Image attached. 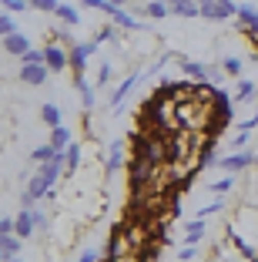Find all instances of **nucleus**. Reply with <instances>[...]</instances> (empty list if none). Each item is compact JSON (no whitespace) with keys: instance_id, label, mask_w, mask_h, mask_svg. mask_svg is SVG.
I'll return each instance as SVG.
<instances>
[{"instance_id":"79ce46f5","label":"nucleus","mask_w":258,"mask_h":262,"mask_svg":"<svg viewBox=\"0 0 258 262\" xmlns=\"http://www.w3.org/2000/svg\"><path fill=\"white\" fill-rule=\"evenodd\" d=\"M114 4H121V7H124V4H128V0H114Z\"/></svg>"},{"instance_id":"58836bf2","label":"nucleus","mask_w":258,"mask_h":262,"mask_svg":"<svg viewBox=\"0 0 258 262\" xmlns=\"http://www.w3.org/2000/svg\"><path fill=\"white\" fill-rule=\"evenodd\" d=\"M248 131H245V128H238V135H235V141H231V145H235V148H245V145H248Z\"/></svg>"},{"instance_id":"5701e85b","label":"nucleus","mask_w":258,"mask_h":262,"mask_svg":"<svg viewBox=\"0 0 258 262\" xmlns=\"http://www.w3.org/2000/svg\"><path fill=\"white\" fill-rule=\"evenodd\" d=\"M258 94V84H251V81H238V88H235V94H231V98H235V104H245V101H251Z\"/></svg>"},{"instance_id":"2f4dec72","label":"nucleus","mask_w":258,"mask_h":262,"mask_svg":"<svg viewBox=\"0 0 258 262\" xmlns=\"http://www.w3.org/2000/svg\"><path fill=\"white\" fill-rule=\"evenodd\" d=\"M221 64H225V71H228L231 77H238V74H242V68H245V61H238V57H225Z\"/></svg>"},{"instance_id":"a878e982","label":"nucleus","mask_w":258,"mask_h":262,"mask_svg":"<svg viewBox=\"0 0 258 262\" xmlns=\"http://www.w3.org/2000/svg\"><path fill=\"white\" fill-rule=\"evenodd\" d=\"M121 232H124V225H114L111 229V242H107V255H111V259L121 255Z\"/></svg>"},{"instance_id":"f257e3e1","label":"nucleus","mask_w":258,"mask_h":262,"mask_svg":"<svg viewBox=\"0 0 258 262\" xmlns=\"http://www.w3.org/2000/svg\"><path fill=\"white\" fill-rule=\"evenodd\" d=\"M208 94H212V101H215V128H212V135H218L225 124H231V118H235V98L231 94H225L218 84H208Z\"/></svg>"},{"instance_id":"20e7f679","label":"nucleus","mask_w":258,"mask_h":262,"mask_svg":"<svg viewBox=\"0 0 258 262\" xmlns=\"http://www.w3.org/2000/svg\"><path fill=\"white\" fill-rule=\"evenodd\" d=\"M44 54H47V68H51L54 74H61V71H67V68H71V51H64L57 40H47Z\"/></svg>"},{"instance_id":"423d86ee","label":"nucleus","mask_w":258,"mask_h":262,"mask_svg":"<svg viewBox=\"0 0 258 262\" xmlns=\"http://www.w3.org/2000/svg\"><path fill=\"white\" fill-rule=\"evenodd\" d=\"M51 74H54V71L47 68V64H20V81H24V84H31V88H40Z\"/></svg>"},{"instance_id":"c756f323","label":"nucleus","mask_w":258,"mask_h":262,"mask_svg":"<svg viewBox=\"0 0 258 262\" xmlns=\"http://www.w3.org/2000/svg\"><path fill=\"white\" fill-rule=\"evenodd\" d=\"M4 4V10H10V14H24V10L31 7V0H0Z\"/></svg>"},{"instance_id":"7ed1b4c3","label":"nucleus","mask_w":258,"mask_h":262,"mask_svg":"<svg viewBox=\"0 0 258 262\" xmlns=\"http://www.w3.org/2000/svg\"><path fill=\"white\" fill-rule=\"evenodd\" d=\"M94 51H98V40H81V44H74L71 47V71H74V74H84V68H87Z\"/></svg>"},{"instance_id":"473e14b6","label":"nucleus","mask_w":258,"mask_h":262,"mask_svg":"<svg viewBox=\"0 0 258 262\" xmlns=\"http://www.w3.org/2000/svg\"><path fill=\"white\" fill-rule=\"evenodd\" d=\"M34 10H47V14H54V10L61 7V0H31Z\"/></svg>"},{"instance_id":"ddd939ff","label":"nucleus","mask_w":258,"mask_h":262,"mask_svg":"<svg viewBox=\"0 0 258 262\" xmlns=\"http://www.w3.org/2000/svg\"><path fill=\"white\" fill-rule=\"evenodd\" d=\"M141 81V74H131V77H124L121 81V88L114 91V98H111V104H114V111H121V104H124V98H128L131 91H134V84Z\"/></svg>"},{"instance_id":"cd10ccee","label":"nucleus","mask_w":258,"mask_h":262,"mask_svg":"<svg viewBox=\"0 0 258 262\" xmlns=\"http://www.w3.org/2000/svg\"><path fill=\"white\" fill-rule=\"evenodd\" d=\"M17 31V20H14V14L10 10H4V17H0V34L7 37V34H14Z\"/></svg>"},{"instance_id":"9d476101","label":"nucleus","mask_w":258,"mask_h":262,"mask_svg":"<svg viewBox=\"0 0 258 262\" xmlns=\"http://www.w3.org/2000/svg\"><path fill=\"white\" fill-rule=\"evenodd\" d=\"M238 24L248 37H258V10L248 7V4H238Z\"/></svg>"},{"instance_id":"a211bd4d","label":"nucleus","mask_w":258,"mask_h":262,"mask_svg":"<svg viewBox=\"0 0 258 262\" xmlns=\"http://www.w3.org/2000/svg\"><path fill=\"white\" fill-rule=\"evenodd\" d=\"M121 165H124V141H114L111 145V158H107V175H118L121 171Z\"/></svg>"},{"instance_id":"c85d7f7f","label":"nucleus","mask_w":258,"mask_h":262,"mask_svg":"<svg viewBox=\"0 0 258 262\" xmlns=\"http://www.w3.org/2000/svg\"><path fill=\"white\" fill-rule=\"evenodd\" d=\"M231 188H235V178H231V175H225V178H218V182H212V192H215V195L231 192Z\"/></svg>"},{"instance_id":"7c9ffc66","label":"nucleus","mask_w":258,"mask_h":262,"mask_svg":"<svg viewBox=\"0 0 258 262\" xmlns=\"http://www.w3.org/2000/svg\"><path fill=\"white\" fill-rule=\"evenodd\" d=\"M94 40H98V44H107V40H118V24H107L104 31H98V37H94Z\"/></svg>"},{"instance_id":"4468645a","label":"nucleus","mask_w":258,"mask_h":262,"mask_svg":"<svg viewBox=\"0 0 258 262\" xmlns=\"http://www.w3.org/2000/svg\"><path fill=\"white\" fill-rule=\"evenodd\" d=\"M198 4H201V17H205V20H231L228 10L221 7L218 0H198Z\"/></svg>"},{"instance_id":"c9c22d12","label":"nucleus","mask_w":258,"mask_h":262,"mask_svg":"<svg viewBox=\"0 0 258 262\" xmlns=\"http://www.w3.org/2000/svg\"><path fill=\"white\" fill-rule=\"evenodd\" d=\"M111 74H114V68H111V64H101V71H98V84L104 88L107 81H111Z\"/></svg>"},{"instance_id":"72a5a7b5","label":"nucleus","mask_w":258,"mask_h":262,"mask_svg":"<svg viewBox=\"0 0 258 262\" xmlns=\"http://www.w3.org/2000/svg\"><path fill=\"white\" fill-rule=\"evenodd\" d=\"M225 74H228L225 64H212V68H208V81H212V84H218V81H221Z\"/></svg>"},{"instance_id":"f704fd0d","label":"nucleus","mask_w":258,"mask_h":262,"mask_svg":"<svg viewBox=\"0 0 258 262\" xmlns=\"http://www.w3.org/2000/svg\"><path fill=\"white\" fill-rule=\"evenodd\" d=\"M10 232H17V219L4 215V219H0V235H10Z\"/></svg>"},{"instance_id":"6e6552de","label":"nucleus","mask_w":258,"mask_h":262,"mask_svg":"<svg viewBox=\"0 0 258 262\" xmlns=\"http://www.w3.org/2000/svg\"><path fill=\"white\" fill-rule=\"evenodd\" d=\"M4 51H7V54H14V57H24L27 51H31V37H27L24 31L7 34V37H4Z\"/></svg>"},{"instance_id":"2eb2a0df","label":"nucleus","mask_w":258,"mask_h":262,"mask_svg":"<svg viewBox=\"0 0 258 262\" xmlns=\"http://www.w3.org/2000/svg\"><path fill=\"white\" fill-rule=\"evenodd\" d=\"M228 235H231V242H235V249H238V255H242V259L258 262V249H255V246H248V242H245L242 235H238V229H235V225L228 229Z\"/></svg>"},{"instance_id":"1a4fd4ad","label":"nucleus","mask_w":258,"mask_h":262,"mask_svg":"<svg viewBox=\"0 0 258 262\" xmlns=\"http://www.w3.org/2000/svg\"><path fill=\"white\" fill-rule=\"evenodd\" d=\"M24 242L27 239H20L17 232H10V235H0V259H17V255L24 252Z\"/></svg>"},{"instance_id":"bb28decb","label":"nucleus","mask_w":258,"mask_h":262,"mask_svg":"<svg viewBox=\"0 0 258 262\" xmlns=\"http://www.w3.org/2000/svg\"><path fill=\"white\" fill-rule=\"evenodd\" d=\"M77 165H81V145L71 141L67 145V171H77Z\"/></svg>"},{"instance_id":"0eeeda50","label":"nucleus","mask_w":258,"mask_h":262,"mask_svg":"<svg viewBox=\"0 0 258 262\" xmlns=\"http://www.w3.org/2000/svg\"><path fill=\"white\" fill-rule=\"evenodd\" d=\"M218 165H221V168H228L231 175H235V171H242V168H248V165H255V155H248L245 148H235V151L225 155V158H221Z\"/></svg>"},{"instance_id":"ea45409f","label":"nucleus","mask_w":258,"mask_h":262,"mask_svg":"<svg viewBox=\"0 0 258 262\" xmlns=\"http://www.w3.org/2000/svg\"><path fill=\"white\" fill-rule=\"evenodd\" d=\"M221 205H225V202H221V199H215L212 205H205V208H201V215H215V212H221Z\"/></svg>"},{"instance_id":"37998d69","label":"nucleus","mask_w":258,"mask_h":262,"mask_svg":"<svg viewBox=\"0 0 258 262\" xmlns=\"http://www.w3.org/2000/svg\"><path fill=\"white\" fill-rule=\"evenodd\" d=\"M168 4H178V0H168Z\"/></svg>"},{"instance_id":"f8f14e48","label":"nucleus","mask_w":258,"mask_h":262,"mask_svg":"<svg viewBox=\"0 0 258 262\" xmlns=\"http://www.w3.org/2000/svg\"><path fill=\"white\" fill-rule=\"evenodd\" d=\"M74 88L81 91V101H84V108L91 111L94 104H98V94H94V84H91V81H87L84 74H77V77H74Z\"/></svg>"},{"instance_id":"f03ea898","label":"nucleus","mask_w":258,"mask_h":262,"mask_svg":"<svg viewBox=\"0 0 258 262\" xmlns=\"http://www.w3.org/2000/svg\"><path fill=\"white\" fill-rule=\"evenodd\" d=\"M104 14L111 17V20L118 24V27H124V31H137V34H145V24L137 20L134 14H128V10H124L121 4H114V0H107V4H104Z\"/></svg>"},{"instance_id":"4c0bfd02","label":"nucleus","mask_w":258,"mask_h":262,"mask_svg":"<svg viewBox=\"0 0 258 262\" xmlns=\"http://www.w3.org/2000/svg\"><path fill=\"white\" fill-rule=\"evenodd\" d=\"M188 259H195V246H184V249H178V262H188Z\"/></svg>"},{"instance_id":"dca6fc26","label":"nucleus","mask_w":258,"mask_h":262,"mask_svg":"<svg viewBox=\"0 0 258 262\" xmlns=\"http://www.w3.org/2000/svg\"><path fill=\"white\" fill-rule=\"evenodd\" d=\"M178 68H181L191 81H208V68L201 61H188V57H181V61H178Z\"/></svg>"},{"instance_id":"393cba45","label":"nucleus","mask_w":258,"mask_h":262,"mask_svg":"<svg viewBox=\"0 0 258 262\" xmlns=\"http://www.w3.org/2000/svg\"><path fill=\"white\" fill-rule=\"evenodd\" d=\"M54 155H57V148H54L51 141H47V145H37V148H34V151H31V158H34L37 165H44V162H51Z\"/></svg>"},{"instance_id":"39448f33","label":"nucleus","mask_w":258,"mask_h":262,"mask_svg":"<svg viewBox=\"0 0 258 262\" xmlns=\"http://www.w3.org/2000/svg\"><path fill=\"white\" fill-rule=\"evenodd\" d=\"M128 168H131V188H141L148 178L154 175V162H151V158H145V155H137Z\"/></svg>"},{"instance_id":"b1692460","label":"nucleus","mask_w":258,"mask_h":262,"mask_svg":"<svg viewBox=\"0 0 258 262\" xmlns=\"http://www.w3.org/2000/svg\"><path fill=\"white\" fill-rule=\"evenodd\" d=\"M54 14L61 17L67 27H81V14H77V7H67V4H61V7L54 10Z\"/></svg>"},{"instance_id":"412c9836","label":"nucleus","mask_w":258,"mask_h":262,"mask_svg":"<svg viewBox=\"0 0 258 262\" xmlns=\"http://www.w3.org/2000/svg\"><path fill=\"white\" fill-rule=\"evenodd\" d=\"M141 14L151 17V20H161V17L171 14V4H168V0H151V4H145V7H141Z\"/></svg>"},{"instance_id":"4be33fe9","label":"nucleus","mask_w":258,"mask_h":262,"mask_svg":"<svg viewBox=\"0 0 258 262\" xmlns=\"http://www.w3.org/2000/svg\"><path fill=\"white\" fill-rule=\"evenodd\" d=\"M40 121L51 124V128H57V124H61V104H54V101L40 104Z\"/></svg>"},{"instance_id":"6ab92c4d","label":"nucleus","mask_w":258,"mask_h":262,"mask_svg":"<svg viewBox=\"0 0 258 262\" xmlns=\"http://www.w3.org/2000/svg\"><path fill=\"white\" fill-rule=\"evenodd\" d=\"M74 141V135H71V128H64V124H57V128H51V145L57 148V151H67V145Z\"/></svg>"},{"instance_id":"9b49d317","label":"nucleus","mask_w":258,"mask_h":262,"mask_svg":"<svg viewBox=\"0 0 258 262\" xmlns=\"http://www.w3.org/2000/svg\"><path fill=\"white\" fill-rule=\"evenodd\" d=\"M34 229H37V212L34 208H20V215H17V235L20 239H31Z\"/></svg>"},{"instance_id":"f3484780","label":"nucleus","mask_w":258,"mask_h":262,"mask_svg":"<svg viewBox=\"0 0 258 262\" xmlns=\"http://www.w3.org/2000/svg\"><path fill=\"white\" fill-rule=\"evenodd\" d=\"M201 235H205V215H198V219H191V222H184V242L198 246V242H201Z\"/></svg>"},{"instance_id":"e433bc0d","label":"nucleus","mask_w":258,"mask_h":262,"mask_svg":"<svg viewBox=\"0 0 258 262\" xmlns=\"http://www.w3.org/2000/svg\"><path fill=\"white\" fill-rule=\"evenodd\" d=\"M77 259H81V262H98V259H101V252H98V249H84Z\"/></svg>"},{"instance_id":"aec40b11","label":"nucleus","mask_w":258,"mask_h":262,"mask_svg":"<svg viewBox=\"0 0 258 262\" xmlns=\"http://www.w3.org/2000/svg\"><path fill=\"white\" fill-rule=\"evenodd\" d=\"M171 14L175 17H201V4L198 0H178V4H171Z\"/></svg>"},{"instance_id":"a19ab883","label":"nucleus","mask_w":258,"mask_h":262,"mask_svg":"<svg viewBox=\"0 0 258 262\" xmlns=\"http://www.w3.org/2000/svg\"><path fill=\"white\" fill-rule=\"evenodd\" d=\"M34 212H37V229H51V219H47L40 208H34Z\"/></svg>"}]
</instances>
